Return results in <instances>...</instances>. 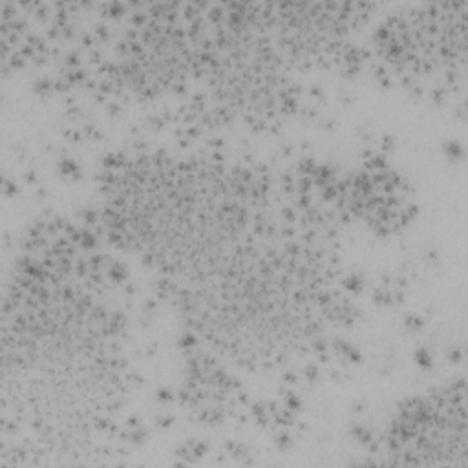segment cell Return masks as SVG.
<instances>
[{
  "label": "cell",
  "instance_id": "obj_1",
  "mask_svg": "<svg viewBox=\"0 0 468 468\" xmlns=\"http://www.w3.org/2000/svg\"><path fill=\"white\" fill-rule=\"evenodd\" d=\"M26 256L4 298V415L38 439H91L112 424L128 388L124 318L95 292Z\"/></svg>",
  "mask_w": 468,
  "mask_h": 468
},
{
  "label": "cell",
  "instance_id": "obj_2",
  "mask_svg": "<svg viewBox=\"0 0 468 468\" xmlns=\"http://www.w3.org/2000/svg\"><path fill=\"white\" fill-rule=\"evenodd\" d=\"M391 444L408 461L417 455H444L464 453V391L455 393L453 388L435 389L426 397L408 402L393 420Z\"/></svg>",
  "mask_w": 468,
  "mask_h": 468
}]
</instances>
